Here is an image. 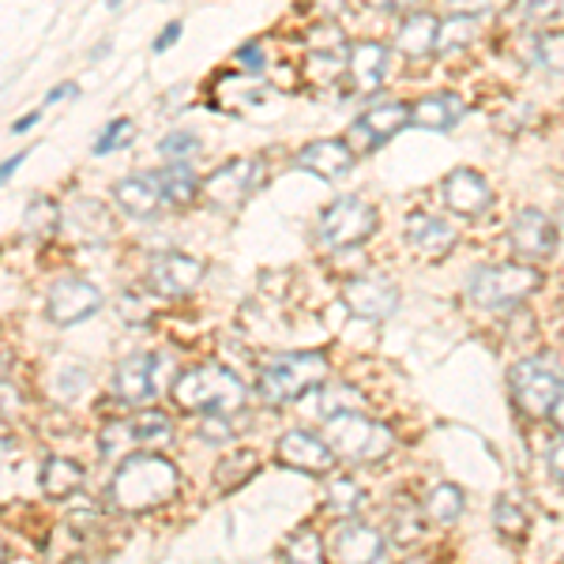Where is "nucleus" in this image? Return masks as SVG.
Segmentation results:
<instances>
[{
  "label": "nucleus",
  "instance_id": "obj_30",
  "mask_svg": "<svg viewBox=\"0 0 564 564\" xmlns=\"http://www.w3.org/2000/svg\"><path fill=\"white\" fill-rule=\"evenodd\" d=\"M478 31V20L475 15H448V20H441V34H436V53H448V50H459V45H467L475 39Z\"/></svg>",
  "mask_w": 564,
  "mask_h": 564
},
{
  "label": "nucleus",
  "instance_id": "obj_43",
  "mask_svg": "<svg viewBox=\"0 0 564 564\" xmlns=\"http://www.w3.org/2000/svg\"><path fill=\"white\" fill-rule=\"evenodd\" d=\"M553 12H557V8L545 4V0H539V4H531V8H523V15H539V20H542V15H553Z\"/></svg>",
  "mask_w": 564,
  "mask_h": 564
},
{
  "label": "nucleus",
  "instance_id": "obj_42",
  "mask_svg": "<svg viewBox=\"0 0 564 564\" xmlns=\"http://www.w3.org/2000/svg\"><path fill=\"white\" fill-rule=\"evenodd\" d=\"M550 422H553V430L564 433V395L557 399V406H553V411H550Z\"/></svg>",
  "mask_w": 564,
  "mask_h": 564
},
{
  "label": "nucleus",
  "instance_id": "obj_34",
  "mask_svg": "<svg viewBox=\"0 0 564 564\" xmlns=\"http://www.w3.org/2000/svg\"><path fill=\"white\" fill-rule=\"evenodd\" d=\"M327 505L343 516H354L361 505V486L354 478H332L327 481Z\"/></svg>",
  "mask_w": 564,
  "mask_h": 564
},
{
  "label": "nucleus",
  "instance_id": "obj_41",
  "mask_svg": "<svg viewBox=\"0 0 564 564\" xmlns=\"http://www.w3.org/2000/svg\"><path fill=\"white\" fill-rule=\"evenodd\" d=\"M550 470L557 475V481H564V441H557L550 448Z\"/></svg>",
  "mask_w": 564,
  "mask_h": 564
},
{
  "label": "nucleus",
  "instance_id": "obj_18",
  "mask_svg": "<svg viewBox=\"0 0 564 564\" xmlns=\"http://www.w3.org/2000/svg\"><path fill=\"white\" fill-rule=\"evenodd\" d=\"M113 199L132 218H154L159 207L166 204V193H162L159 174H129L113 185Z\"/></svg>",
  "mask_w": 564,
  "mask_h": 564
},
{
  "label": "nucleus",
  "instance_id": "obj_26",
  "mask_svg": "<svg viewBox=\"0 0 564 564\" xmlns=\"http://www.w3.org/2000/svg\"><path fill=\"white\" fill-rule=\"evenodd\" d=\"M463 508H467V500H463V489L452 486V481H441V486H433L430 494H425V516H430L433 523H456L463 516Z\"/></svg>",
  "mask_w": 564,
  "mask_h": 564
},
{
  "label": "nucleus",
  "instance_id": "obj_10",
  "mask_svg": "<svg viewBox=\"0 0 564 564\" xmlns=\"http://www.w3.org/2000/svg\"><path fill=\"white\" fill-rule=\"evenodd\" d=\"M102 308V290L87 279H57L50 286V297H45V316L53 324H79L87 316H95Z\"/></svg>",
  "mask_w": 564,
  "mask_h": 564
},
{
  "label": "nucleus",
  "instance_id": "obj_14",
  "mask_svg": "<svg viewBox=\"0 0 564 564\" xmlns=\"http://www.w3.org/2000/svg\"><path fill=\"white\" fill-rule=\"evenodd\" d=\"M508 245L516 249V257H523V263L545 260L557 245V223L542 215L539 207H527V212L516 215L512 230H508Z\"/></svg>",
  "mask_w": 564,
  "mask_h": 564
},
{
  "label": "nucleus",
  "instance_id": "obj_40",
  "mask_svg": "<svg viewBox=\"0 0 564 564\" xmlns=\"http://www.w3.org/2000/svg\"><path fill=\"white\" fill-rule=\"evenodd\" d=\"M177 34H181V23H170V26H166V31H162V34H159V39H154V53H166V50H170V45H174V42H177Z\"/></svg>",
  "mask_w": 564,
  "mask_h": 564
},
{
  "label": "nucleus",
  "instance_id": "obj_39",
  "mask_svg": "<svg viewBox=\"0 0 564 564\" xmlns=\"http://www.w3.org/2000/svg\"><path fill=\"white\" fill-rule=\"evenodd\" d=\"M121 316H124V321H140V324H148V321H151V308L143 305L135 294H124V297H121Z\"/></svg>",
  "mask_w": 564,
  "mask_h": 564
},
{
  "label": "nucleus",
  "instance_id": "obj_13",
  "mask_svg": "<svg viewBox=\"0 0 564 564\" xmlns=\"http://www.w3.org/2000/svg\"><path fill=\"white\" fill-rule=\"evenodd\" d=\"M279 463L302 475H327L335 467V452L327 448L324 436L308 430H290L279 436Z\"/></svg>",
  "mask_w": 564,
  "mask_h": 564
},
{
  "label": "nucleus",
  "instance_id": "obj_6",
  "mask_svg": "<svg viewBox=\"0 0 564 564\" xmlns=\"http://www.w3.org/2000/svg\"><path fill=\"white\" fill-rule=\"evenodd\" d=\"M508 388H512L516 406L527 417H550L557 399L564 395V372L545 354L542 358H523L508 372Z\"/></svg>",
  "mask_w": 564,
  "mask_h": 564
},
{
  "label": "nucleus",
  "instance_id": "obj_1",
  "mask_svg": "<svg viewBox=\"0 0 564 564\" xmlns=\"http://www.w3.org/2000/svg\"><path fill=\"white\" fill-rule=\"evenodd\" d=\"M181 475L166 456L154 452H135L117 467V475L109 478V500L121 512H151L162 508L166 500L177 497Z\"/></svg>",
  "mask_w": 564,
  "mask_h": 564
},
{
  "label": "nucleus",
  "instance_id": "obj_37",
  "mask_svg": "<svg viewBox=\"0 0 564 564\" xmlns=\"http://www.w3.org/2000/svg\"><path fill=\"white\" fill-rule=\"evenodd\" d=\"M129 140H132V121H113L102 135H98L95 154H109V151L124 148V143H129Z\"/></svg>",
  "mask_w": 564,
  "mask_h": 564
},
{
  "label": "nucleus",
  "instance_id": "obj_11",
  "mask_svg": "<svg viewBox=\"0 0 564 564\" xmlns=\"http://www.w3.org/2000/svg\"><path fill=\"white\" fill-rule=\"evenodd\" d=\"M343 305L361 321H388L399 308V286L388 275H354L343 286Z\"/></svg>",
  "mask_w": 564,
  "mask_h": 564
},
{
  "label": "nucleus",
  "instance_id": "obj_8",
  "mask_svg": "<svg viewBox=\"0 0 564 564\" xmlns=\"http://www.w3.org/2000/svg\"><path fill=\"white\" fill-rule=\"evenodd\" d=\"M174 441V422L159 411H143L124 422H109L102 430V452L106 456H135V448H162V444Z\"/></svg>",
  "mask_w": 564,
  "mask_h": 564
},
{
  "label": "nucleus",
  "instance_id": "obj_45",
  "mask_svg": "<svg viewBox=\"0 0 564 564\" xmlns=\"http://www.w3.org/2000/svg\"><path fill=\"white\" fill-rule=\"evenodd\" d=\"M20 162H23V154H15V159H8V162H4V170H0V177H4V181L12 177V174H15V166H20Z\"/></svg>",
  "mask_w": 564,
  "mask_h": 564
},
{
  "label": "nucleus",
  "instance_id": "obj_29",
  "mask_svg": "<svg viewBox=\"0 0 564 564\" xmlns=\"http://www.w3.org/2000/svg\"><path fill=\"white\" fill-rule=\"evenodd\" d=\"M257 456L252 452H234V456H226L223 463H218V470H215V481L223 489H238V486H245L252 475H257Z\"/></svg>",
  "mask_w": 564,
  "mask_h": 564
},
{
  "label": "nucleus",
  "instance_id": "obj_22",
  "mask_svg": "<svg viewBox=\"0 0 564 564\" xmlns=\"http://www.w3.org/2000/svg\"><path fill=\"white\" fill-rule=\"evenodd\" d=\"M347 72L361 95L377 90L388 76V50L380 42H354L347 50Z\"/></svg>",
  "mask_w": 564,
  "mask_h": 564
},
{
  "label": "nucleus",
  "instance_id": "obj_5",
  "mask_svg": "<svg viewBox=\"0 0 564 564\" xmlns=\"http://www.w3.org/2000/svg\"><path fill=\"white\" fill-rule=\"evenodd\" d=\"M324 441L335 452V459H354V463H372L384 459L395 444L388 425L372 422L366 414H335L324 425Z\"/></svg>",
  "mask_w": 564,
  "mask_h": 564
},
{
  "label": "nucleus",
  "instance_id": "obj_19",
  "mask_svg": "<svg viewBox=\"0 0 564 564\" xmlns=\"http://www.w3.org/2000/svg\"><path fill=\"white\" fill-rule=\"evenodd\" d=\"M384 557V534L369 523H347L335 531V561L339 564H377Z\"/></svg>",
  "mask_w": 564,
  "mask_h": 564
},
{
  "label": "nucleus",
  "instance_id": "obj_24",
  "mask_svg": "<svg viewBox=\"0 0 564 564\" xmlns=\"http://www.w3.org/2000/svg\"><path fill=\"white\" fill-rule=\"evenodd\" d=\"M436 34H441V20H436L433 12H411L399 23L395 45L406 57H430L436 50Z\"/></svg>",
  "mask_w": 564,
  "mask_h": 564
},
{
  "label": "nucleus",
  "instance_id": "obj_35",
  "mask_svg": "<svg viewBox=\"0 0 564 564\" xmlns=\"http://www.w3.org/2000/svg\"><path fill=\"white\" fill-rule=\"evenodd\" d=\"M494 527L500 534H508V539H520V534H527V512L516 500H497L494 505Z\"/></svg>",
  "mask_w": 564,
  "mask_h": 564
},
{
  "label": "nucleus",
  "instance_id": "obj_32",
  "mask_svg": "<svg viewBox=\"0 0 564 564\" xmlns=\"http://www.w3.org/2000/svg\"><path fill=\"white\" fill-rule=\"evenodd\" d=\"M361 395L347 384L332 388V391H321V399H316V411L324 417H335V414H361Z\"/></svg>",
  "mask_w": 564,
  "mask_h": 564
},
{
  "label": "nucleus",
  "instance_id": "obj_28",
  "mask_svg": "<svg viewBox=\"0 0 564 564\" xmlns=\"http://www.w3.org/2000/svg\"><path fill=\"white\" fill-rule=\"evenodd\" d=\"M57 226H61L57 204H53V199H31V207H26V215H23V234H26V238L45 241V238H53V234H57Z\"/></svg>",
  "mask_w": 564,
  "mask_h": 564
},
{
  "label": "nucleus",
  "instance_id": "obj_3",
  "mask_svg": "<svg viewBox=\"0 0 564 564\" xmlns=\"http://www.w3.org/2000/svg\"><path fill=\"white\" fill-rule=\"evenodd\" d=\"M327 380V358L316 350H294L271 358L260 372V399L271 406L297 403L308 391H316Z\"/></svg>",
  "mask_w": 564,
  "mask_h": 564
},
{
  "label": "nucleus",
  "instance_id": "obj_15",
  "mask_svg": "<svg viewBox=\"0 0 564 564\" xmlns=\"http://www.w3.org/2000/svg\"><path fill=\"white\" fill-rule=\"evenodd\" d=\"M151 286L159 290V294L166 297H185L193 294L199 286V279H204V263L196 257H185V252H159V257L151 260Z\"/></svg>",
  "mask_w": 564,
  "mask_h": 564
},
{
  "label": "nucleus",
  "instance_id": "obj_21",
  "mask_svg": "<svg viewBox=\"0 0 564 564\" xmlns=\"http://www.w3.org/2000/svg\"><path fill=\"white\" fill-rule=\"evenodd\" d=\"M463 117V98L452 95V90H441V95H425L411 106V124L425 132H452Z\"/></svg>",
  "mask_w": 564,
  "mask_h": 564
},
{
  "label": "nucleus",
  "instance_id": "obj_46",
  "mask_svg": "<svg viewBox=\"0 0 564 564\" xmlns=\"http://www.w3.org/2000/svg\"><path fill=\"white\" fill-rule=\"evenodd\" d=\"M557 238L564 241V204H561V212H557Z\"/></svg>",
  "mask_w": 564,
  "mask_h": 564
},
{
  "label": "nucleus",
  "instance_id": "obj_9",
  "mask_svg": "<svg viewBox=\"0 0 564 564\" xmlns=\"http://www.w3.org/2000/svg\"><path fill=\"white\" fill-rule=\"evenodd\" d=\"M263 177H268L263 159H234L204 177V196L215 207H241L263 185Z\"/></svg>",
  "mask_w": 564,
  "mask_h": 564
},
{
  "label": "nucleus",
  "instance_id": "obj_12",
  "mask_svg": "<svg viewBox=\"0 0 564 564\" xmlns=\"http://www.w3.org/2000/svg\"><path fill=\"white\" fill-rule=\"evenodd\" d=\"M406 124H411V106L380 102L350 124L347 143H350L354 154H369V151H377L380 143H388L399 129H406Z\"/></svg>",
  "mask_w": 564,
  "mask_h": 564
},
{
  "label": "nucleus",
  "instance_id": "obj_27",
  "mask_svg": "<svg viewBox=\"0 0 564 564\" xmlns=\"http://www.w3.org/2000/svg\"><path fill=\"white\" fill-rule=\"evenodd\" d=\"M159 181H162V193H166V204L185 207V204H193V199H196L199 181H196L188 162H174V166L159 170Z\"/></svg>",
  "mask_w": 564,
  "mask_h": 564
},
{
  "label": "nucleus",
  "instance_id": "obj_20",
  "mask_svg": "<svg viewBox=\"0 0 564 564\" xmlns=\"http://www.w3.org/2000/svg\"><path fill=\"white\" fill-rule=\"evenodd\" d=\"M294 162L302 170H308V174L335 181L354 166V151L347 140H316V143H305Z\"/></svg>",
  "mask_w": 564,
  "mask_h": 564
},
{
  "label": "nucleus",
  "instance_id": "obj_44",
  "mask_svg": "<svg viewBox=\"0 0 564 564\" xmlns=\"http://www.w3.org/2000/svg\"><path fill=\"white\" fill-rule=\"evenodd\" d=\"M34 121H39V113H26V117H20V121L12 124V132H26V129H31Z\"/></svg>",
  "mask_w": 564,
  "mask_h": 564
},
{
  "label": "nucleus",
  "instance_id": "obj_23",
  "mask_svg": "<svg viewBox=\"0 0 564 564\" xmlns=\"http://www.w3.org/2000/svg\"><path fill=\"white\" fill-rule=\"evenodd\" d=\"M406 241H411L414 249L422 252V257L441 260V257H448L452 245H456V230H452L444 218L417 212V215L406 218Z\"/></svg>",
  "mask_w": 564,
  "mask_h": 564
},
{
  "label": "nucleus",
  "instance_id": "obj_17",
  "mask_svg": "<svg viewBox=\"0 0 564 564\" xmlns=\"http://www.w3.org/2000/svg\"><path fill=\"white\" fill-rule=\"evenodd\" d=\"M444 204L456 215L475 218L494 204V188H489L486 177L475 174V170H456V174L444 177Z\"/></svg>",
  "mask_w": 564,
  "mask_h": 564
},
{
  "label": "nucleus",
  "instance_id": "obj_4",
  "mask_svg": "<svg viewBox=\"0 0 564 564\" xmlns=\"http://www.w3.org/2000/svg\"><path fill=\"white\" fill-rule=\"evenodd\" d=\"M542 286V275L531 268V263H486L478 268L467 282V297L478 308H489V313H505V308H516L520 302L534 294Z\"/></svg>",
  "mask_w": 564,
  "mask_h": 564
},
{
  "label": "nucleus",
  "instance_id": "obj_38",
  "mask_svg": "<svg viewBox=\"0 0 564 564\" xmlns=\"http://www.w3.org/2000/svg\"><path fill=\"white\" fill-rule=\"evenodd\" d=\"M238 65L245 72H263V45L260 42H245L238 50Z\"/></svg>",
  "mask_w": 564,
  "mask_h": 564
},
{
  "label": "nucleus",
  "instance_id": "obj_31",
  "mask_svg": "<svg viewBox=\"0 0 564 564\" xmlns=\"http://www.w3.org/2000/svg\"><path fill=\"white\" fill-rule=\"evenodd\" d=\"M286 564H327L324 561L321 534L308 531V527H302V531L290 534V542H286Z\"/></svg>",
  "mask_w": 564,
  "mask_h": 564
},
{
  "label": "nucleus",
  "instance_id": "obj_36",
  "mask_svg": "<svg viewBox=\"0 0 564 564\" xmlns=\"http://www.w3.org/2000/svg\"><path fill=\"white\" fill-rule=\"evenodd\" d=\"M534 57L550 72H564V31H545L534 42Z\"/></svg>",
  "mask_w": 564,
  "mask_h": 564
},
{
  "label": "nucleus",
  "instance_id": "obj_7",
  "mask_svg": "<svg viewBox=\"0 0 564 564\" xmlns=\"http://www.w3.org/2000/svg\"><path fill=\"white\" fill-rule=\"evenodd\" d=\"M372 230H377V207L366 204L361 196L332 199V204L321 212V223H316L321 241L332 245V249H350V245H361Z\"/></svg>",
  "mask_w": 564,
  "mask_h": 564
},
{
  "label": "nucleus",
  "instance_id": "obj_33",
  "mask_svg": "<svg viewBox=\"0 0 564 564\" xmlns=\"http://www.w3.org/2000/svg\"><path fill=\"white\" fill-rule=\"evenodd\" d=\"M196 151H199L196 132H185V129H177V132H170L159 140V154L166 159V166H174V162H188Z\"/></svg>",
  "mask_w": 564,
  "mask_h": 564
},
{
  "label": "nucleus",
  "instance_id": "obj_2",
  "mask_svg": "<svg viewBox=\"0 0 564 564\" xmlns=\"http://www.w3.org/2000/svg\"><path fill=\"white\" fill-rule=\"evenodd\" d=\"M174 399L185 411L199 414H234L245 406L249 391H245L238 372H230L226 366H196L188 372H181L174 384Z\"/></svg>",
  "mask_w": 564,
  "mask_h": 564
},
{
  "label": "nucleus",
  "instance_id": "obj_25",
  "mask_svg": "<svg viewBox=\"0 0 564 564\" xmlns=\"http://www.w3.org/2000/svg\"><path fill=\"white\" fill-rule=\"evenodd\" d=\"M79 481H84V467H79L76 459L68 456H50L42 467V489L45 497H68L79 489Z\"/></svg>",
  "mask_w": 564,
  "mask_h": 564
},
{
  "label": "nucleus",
  "instance_id": "obj_16",
  "mask_svg": "<svg viewBox=\"0 0 564 564\" xmlns=\"http://www.w3.org/2000/svg\"><path fill=\"white\" fill-rule=\"evenodd\" d=\"M113 391L121 403L143 406L159 391V369H154V354H129L113 372Z\"/></svg>",
  "mask_w": 564,
  "mask_h": 564
}]
</instances>
